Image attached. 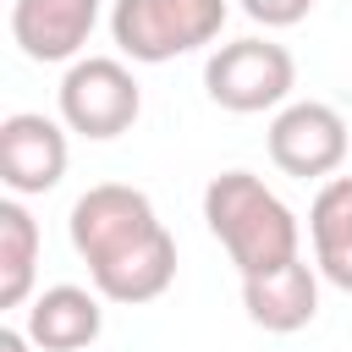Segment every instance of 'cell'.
<instances>
[{
    "label": "cell",
    "instance_id": "6",
    "mask_svg": "<svg viewBox=\"0 0 352 352\" xmlns=\"http://www.w3.org/2000/svg\"><path fill=\"white\" fill-rule=\"evenodd\" d=\"M270 160L297 182H330L346 165V116L324 99H292L270 121Z\"/></svg>",
    "mask_w": 352,
    "mask_h": 352
},
{
    "label": "cell",
    "instance_id": "5",
    "mask_svg": "<svg viewBox=\"0 0 352 352\" xmlns=\"http://www.w3.org/2000/svg\"><path fill=\"white\" fill-rule=\"evenodd\" d=\"M297 60L275 38H231L204 60V94L231 116H258L292 104Z\"/></svg>",
    "mask_w": 352,
    "mask_h": 352
},
{
    "label": "cell",
    "instance_id": "8",
    "mask_svg": "<svg viewBox=\"0 0 352 352\" xmlns=\"http://www.w3.org/2000/svg\"><path fill=\"white\" fill-rule=\"evenodd\" d=\"M99 6L104 0H11V38L38 66H72L99 28Z\"/></svg>",
    "mask_w": 352,
    "mask_h": 352
},
{
    "label": "cell",
    "instance_id": "2",
    "mask_svg": "<svg viewBox=\"0 0 352 352\" xmlns=\"http://www.w3.org/2000/svg\"><path fill=\"white\" fill-rule=\"evenodd\" d=\"M204 226L236 264V275H270L302 258V226L280 192H270L253 170H220L204 187Z\"/></svg>",
    "mask_w": 352,
    "mask_h": 352
},
{
    "label": "cell",
    "instance_id": "12",
    "mask_svg": "<svg viewBox=\"0 0 352 352\" xmlns=\"http://www.w3.org/2000/svg\"><path fill=\"white\" fill-rule=\"evenodd\" d=\"M38 220L22 198H0V308H22L38 275Z\"/></svg>",
    "mask_w": 352,
    "mask_h": 352
},
{
    "label": "cell",
    "instance_id": "14",
    "mask_svg": "<svg viewBox=\"0 0 352 352\" xmlns=\"http://www.w3.org/2000/svg\"><path fill=\"white\" fill-rule=\"evenodd\" d=\"M0 352H33V336L16 324H0Z\"/></svg>",
    "mask_w": 352,
    "mask_h": 352
},
{
    "label": "cell",
    "instance_id": "10",
    "mask_svg": "<svg viewBox=\"0 0 352 352\" xmlns=\"http://www.w3.org/2000/svg\"><path fill=\"white\" fill-rule=\"evenodd\" d=\"M104 297L88 286H44L28 302V336L38 352H88L104 330Z\"/></svg>",
    "mask_w": 352,
    "mask_h": 352
},
{
    "label": "cell",
    "instance_id": "7",
    "mask_svg": "<svg viewBox=\"0 0 352 352\" xmlns=\"http://www.w3.org/2000/svg\"><path fill=\"white\" fill-rule=\"evenodd\" d=\"M66 160V121H50L38 110H16L0 121V182L11 187V198H38L60 187Z\"/></svg>",
    "mask_w": 352,
    "mask_h": 352
},
{
    "label": "cell",
    "instance_id": "13",
    "mask_svg": "<svg viewBox=\"0 0 352 352\" xmlns=\"http://www.w3.org/2000/svg\"><path fill=\"white\" fill-rule=\"evenodd\" d=\"M242 11L253 22H264V28H297L314 11V0H242Z\"/></svg>",
    "mask_w": 352,
    "mask_h": 352
},
{
    "label": "cell",
    "instance_id": "1",
    "mask_svg": "<svg viewBox=\"0 0 352 352\" xmlns=\"http://www.w3.org/2000/svg\"><path fill=\"white\" fill-rule=\"evenodd\" d=\"M72 248L88 264V280L104 302L143 308L170 292L176 280V236L160 226L148 192L126 182L88 187L66 214Z\"/></svg>",
    "mask_w": 352,
    "mask_h": 352
},
{
    "label": "cell",
    "instance_id": "3",
    "mask_svg": "<svg viewBox=\"0 0 352 352\" xmlns=\"http://www.w3.org/2000/svg\"><path fill=\"white\" fill-rule=\"evenodd\" d=\"M226 0H116L110 6V38L138 66H165L176 55H192L220 38Z\"/></svg>",
    "mask_w": 352,
    "mask_h": 352
},
{
    "label": "cell",
    "instance_id": "4",
    "mask_svg": "<svg viewBox=\"0 0 352 352\" xmlns=\"http://www.w3.org/2000/svg\"><path fill=\"white\" fill-rule=\"evenodd\" d=\"M55 104H60L66 132H77L88 143H110V138L132 132V121L143 116V88H138L126 60L82 55V60L66 66V77L55 88Z\"/></svg>",
    "mask_w": 352,
    "mask_h": 352
},
{
    "label": "cell",
    "instance_id": "11",
    "mask_svg": "<svg viewBox=\"0 0 352 352\" xmlns=\"http://www.w3.org/2000/svg\"><path fill=\"white\" fill-rule=\"evenodd\" d=\"M308 236H314V270L330 286L352 292V176H330L314 192Z\"/></svg>",
    "mask_w": 352,
    "mask_h": 352
},
{
    "label": "cell",
    "instance_id": "9",
    "mask_svg": "<svg viewBox=\"0 0 352 352\" xmlns=\"http://www.w3.org/2000/svg\"><path fill=\"white\" fill-rule=\"evenodd\" d=\"M242 308L258 330L270 336H292V330H308L314 314H319V275L308 258H292L270 275H248L242 280Z\"/></svg>",
    "mask_w": 352,
    "mask_h": 352
}]
</instances>
